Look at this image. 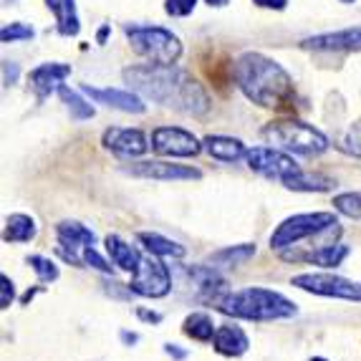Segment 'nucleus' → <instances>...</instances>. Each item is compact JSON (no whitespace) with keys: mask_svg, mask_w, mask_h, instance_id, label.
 <instances>
[{"mask_svg":"<svg viewBox=\"0 0 361 361\" xmlns=\"http://www.w3.org/2000/svg\"><path fill=\"white\" fill-rule=\"evenodd\" d=\"M152 149L164 157H197L202 152V145L187 129L159 127L152 134Z\"/></svg>","mask_w":361,"mask_h":361,"instance_id":"9b49d317","label":"nucleus"},{"mask_svg":"<svg viewBox=\"0 0 361 361\" xmlns=\"http://www.w3.org/2000/svg\"><path fill=\"white\" fill-rule=\"evenodd\" d=\"M235 81L243 94L258 106L276 111L293 109V78L281 63L265 59L263 54H243L235 63Z\"/></svg>","mask_w":361,"mask_h":361,"instance_id":"f03ea898","label":"nucleus"},{"mask_svg":"<svg viewBox=\"0 0 361 361\" xmlns=\"http://www.w3.org/2000/svg\"><path fill=\"white\" fill-rule=\"evenodd\" d=\"M290 283H293L295 288L308 290V293L361 303V283H354L349 278L331 276V273H303V276H295Z\"/></svg>","mask_w":361,"mask_h":361,"instance_id":"6e6552de","label":"nucleus"},{"mask_svg":"<svg viewBox=\"0 0 361 361\" xmlns=\"http://www.w3.org/2000/svg\"><path fill=\"white\" fill-rule=\"evenodd\" d=\"M28 265L38 273V281H41V283H51V281L59 278V268H56L49 258H43V255H30Z\"/></svg>","mask_w":361,"mask_h":361,"instance_id":"cd10ccee","label":"nucleus"},{"mask_svg":"<svg viewBox=\"0 0 361 361\" xmlns=\"http://www.w3.org/2000/svg\"><path fill=\"white\" fill-rule=\"evenodd\" d=\"M288 190H295V192H326V190H331L334 180L326 175H313V172H301L298 177L288 182Z\"/></svg>","mask_w":361,"mask_h":361,"instance_id":"b1692460","label":"nucleus"},{"mask_svg":"<svg viewBox=\"0 0 361 361\" xmlns=\"http://www.w3.org/2000/svg\"><path fill=\"white\" fill-rule=\"evenodd\" d=\"M71 76V66L68 63H41L38 68L30 71V89L38 99H49L61 84Z\"/></svg>","mask_w":361,"mask_h":361,"instance_id":"4468645a","label":"nucleus"},{"mask_svg":"<svg viewBox=\"0 0 361 361\" xmlns=\"http://www.w3.org/2000/svg\"><path fill=\"white\" fill-rule=\"evenodd\" d=\"M164 351H167L172 359H185V356H187V351L177 349V343H167V346H164Z\"/></svg>","mask_w":361,"mask_h":361,"instance_id":"e433bc0d","label":"nucleus"},{"mask_svg":"<svg viewBox=\"0 0 361 361\" xmlns=\"http://www.w3.org/2000/svg\"><path fill=\"white\" fill-rule=\"evenodd\" d=\"M260 134L276 149L293 152V154H301V157H319L329 149V139L319 129H313L311 124H303V121H293V119L271 121V124H265Z\"/></svg>","mask_w":361,"mask_h":361,"instance_id":"20e7f679","label":"nucleus"},{"mask_svg":"<svg viewBox=\"0 0 361 361\" xmlns=\"http://www.w3.org/2000/svg\"><path fill=\"white\" fill-rule=\"evenodd\" d=\"M245 159L247 167L253 169V172L268 177V180L283 182V185H288L293 177H298L303 172L293 162V157L286 154L283 149H276V147H253V149H247Z\"/></svg>","mask_w":361,"mask_h":361,"instance_id":"0eeeda50","label":"nucleus"},{"mask_svg":"<svg viewBox=\"0 0 361 361\" xmlns=\"http://www.w3.org/2000/svg\"><path fill=\"white\" fill-rule=\"evenodd\" d=\"M106 253L111 255V260H114V265H119L121 271L127 273H134L139 268V263H142V255H139V250L134 245H129V243H124L119 238V235H106Z\"/></svg>","mask_w":361,"mask_h":361,"instance_id":"6ab92c4d","label":"nucleus"},{"mask_svg":"<svg viewBox=\"0 0 361 361\" xmlns=\"http://www.w3.org/2000/svg\"><path fill=\"white\" fill-rule=\"evenodd\" d=\"M121 338H124L127 343H137V341H139L137 334H129V331H121Z\"/></svg>","mask_w":361,"mask_h":361,"instance_id":"4c0bfd02","label":"nucleus"},{"mask_svg":"<svg viewBox=\"0 0 361 361\" xmlns=\"http://www.w3.org/2000/svg\"><path fill=\"white\" fill-rule=\"evenodd\" d=\"M56 238H59V255L71 265H84V250L97 240L94 230L73 220H63L56 225Z\"/></svg>","mask_w":361,"mask_h":361,"instance_id":"9d476101","label":"nucleus"},{"mask_svg":"<svg viewBox=\"0 0 361 361\" xmlns=\"http://www.w3.org/2000/svg\"><path fill=\"white\" fill-rule=\"evenodd\" d=\"M215 351L223 356H243L250 346V338L247 334L243 331L240 326H233V324H225V326H217L215 331Z\"/></svg>","mask_w":361,"mask_h":361,"instance_id":"f3484780","label":"nucleus"},{"mask_svg":"<svg viewBox=\"0 0 361 361\" xmlns=\"http://www.w3.org/2000/svg\"><path fill=\"white\" fill-rule=\"evenodd\" d=\"M311 361H326V359H324V356H313Z\"/></svg>","mask_w":361,"mask_h":361,"instance_id":"ea45409f","label":"nucleus"},{"mask_svg":"<svg viewBox=\"0 0 361 361\" xmlns=\"http://www.w3.org/2000/svg\"><path fill=\"white\" fill-rule=\"evenodd\" d=\"M49 11L56 16V23H59L61 36H76L81 23H78L76 16V0H46Z\"/></svg>","mask_w":361,"mask_h":361,"instance_id":"aec40b11","label":"nucleus"},{"mask_svg":"<svg viewBox=\"0 0 361 361\" xmlns=\"http://www.w3.org/2000/svg\"><path fill=\"white\" fill-rule=\"evenodd\" d=\"M59 94H61V99H63V104L68 106V111H71L73 119L81 121V119H91V116H94V106H91V104H86L84 99L78 97L76 91L66 89V86H61Z\"/></svg>","mask_w":361,"mask_h":361,"instance_id":"a878e982","label":"nucleus"},{"mask_svg":"<svg viewBox=\"0 0 361 361\" xmlns=\"http://www.w3.org/2000/svg\"><path fill=\"white\" fill-rule=\"evenodd\" d=\"M86 97H91L97 104H106L111 109H119V111H127V114H142L145 111V102L132 94V91H119V89H97V86L84 84L81 86Z\"/></svg>","mask_w":361,"mask_h":361,"instance_id":"dca6fc26","label":"nucleus"},{"mask_svg":"<svg viewBox=\"0 0 361 361\" xmlns=\"http://www.w3.org/2000/svg\"><path fill=\"white\" fill-rule=\"evenodd\" d=\"M124 172L132 177H145V180H159V182L200 180L202 177L200 169L185 167V164H169V162H137L132 167H124Z\"/></svg>","mask_w":361,"mask_h":361,"instance_id":"f8f14e48","label":"nucleus"},{"mask_svg":"<svg viewBox=\"0 0 361 361\" xmlns=\"http://www.w3.org/2000/svg\"><path fill=\"white\" fill-rule=\"evenodd\" d=\"M104 147L121 157H139L149 149L145 132L139 129H124V127H111L104 132Z\"/></svg>","mask_w":361,"mask_h":361,"instance_id":"ddd939ff","label":"nucleus"},{"mask_svg":"<svg viewBox=\"0 0 361 361\" xmlns=\"http://www.w3.org/2000/svg\"><path fill=\"white\" fill-rule=\"evenodd\" d=\"M84 265H91V268H97V271H102V273H111V265L94 250V245H89L84 250Z\"/></svg>","mask_w":361,"mask_h":361,"instance_id":"2f4dec72","label":"nucleus"},{"mask_svg":"<svg viewBox=\"0 0 361 361\" xmlns=\"http://www.w3.org/2000/svg\"><path fill=\"white\" fill-rule=\"evenodd\" d=\"M33 38V28L25 23H11L0 30V41L3 43H16V41H30Z\"/></svg>","mask_w":361,"mask_h":361,"instance_id":"c756f323","label":"nucleus"},{"mask_svg":"<svg viewBox=\"0 0 361 361\" xmlns=\"http://www.w3.org/2000/svg\"><path fill=\"white\" fill-rule=\"evenodd\" d=\"M137 316L142 321H149V324H159V321H162V316H159V313L147 311V308H137Z\"/></svg>","mask_w":361,"mask_h":361,"instance_id":"c9c22d12","label":"nucleus"},{"mask_svg":"<svg viewBox=\"0 0 361 361\" xmlns=\"http://www.w3.org/2000/svg\"><path fill=\"white\" fill-rule=\"evenodd\" d=\"M197 0H164V13L172 18H185L195 11Z\"/></svg>","mask_w":361,"mask_h":361,"instance_id":"7c9ffc66","label":"nucleus"},{"mask_svg":"<svg viewBox=\"0 0 361 361\" xmlns=\"http://www.w3.org/2000/svg\"><path fill=\"white\" fill-rule=\"evenodd\" d=\"M207 6H215V8H223V6H228L230 0H205Z\"/></svg>","mask_w":361,"mask_h":361,"instance_id":"58836bf2","label":"nucleus"},{"mask_svg":"<svg viewBox=\"0 0 361 361\" xmlns=\"http://www.w3.org/2000/svg\"><path fill=\"white\" fill-rule=\"evenodd\" d=\"M308 51H361V25L324 36H311L301 43Z\"/></svg>","mask_w":361,"mask_h":361,"instance_id":"2eb2a0df","label":"nucleus"},{"mask_svg":"<svg viewBox=\"0 0 361 361\" xmlns=\"http://www.w3.org/2000/svg\"><path fill=\"white\" fill-rule=\"evenodd\" d=\"M18 81V63H13V61H6L3 63V84L13 86Z\"/></svg>","mask_w":361,"mask_h":361,"instance_id":"72a5a7b5","label":"nucleus"},{"mask_svg":"<svg viewBox=\"0 0 361 361\" xmlns=\"http://www.w3.org/2000/svg\"><path fill=\"white\" fill-rule=\"evenodd\" d=\"M202 147L207 149V154L220 159V162H238L240 157L247 154L245 145H243L240 139H233V137H220V134H210L205 137Z\"/></svg>","mask_w":361,"mask_h":361,"instance_id":"a211bd4d","label":"nucleus"},{"mask_svg":"<svg viewBox=\"0 0 361 361\" xmlns=\"http://www.w3.org/2000/svg\"><path fill=\"white\" fill-rule=\"evenodd\" d=\"M38 228H36V220L28 215H11L6 223V233H3V238H6V243H30L33 238H36Z\"/></svg>","mask_w":361,"mask_h":361,"instance_id":"4be33fe9","label":"nucleus"},{"mask_svg":"<svg viewBox=\"0 0 361 361\" xmlns=\"http://www.w3.org/2000/svg\"><path fill=\"white\" fill-rule=\"evenodd\" d=\"M124 33L129 38V46L139 56H145L149 63L172 66L182 56L180 38L167 28H159V25H127Z\"/></svg>","mask_w":361,"mask_h":361,"instance_id":"39448f33","label":"nucleus"},{"mask_svg":"<svg viewBox=\"0 0 361 361\" xmlns=\"http://www.w3.org/2000/svg\"><path fill=\"white\" fill-rule=\"evenodd\" d=\"M255 255V245H233V247H223L217 253L210 255V263L215 265H243L245 260H250Z\"/></svg>","mask_w":361,"mask_h":361,"instance_id":"393cba45","label":"nucleus"},{"mask_svg":"<svg viewBox=\"0 0 361 361\" xmlns=\"http://www.w3.org/2000/svg\"><path fill=\"white\" fill-rule=\"evenodd\" d=\"M182 331L190 338H195V341H212L217 329L207 313H190L185 324H182Z\"/></svg>","mask_w":361,"mask_h":361,"instance_id":"5701e85b","label":"nucleus"},{"mask_svg":"<svg viewBox=\"0 0 361 361\" xmlns=\"http://www.w3.org/2000/svg\"><path fill=\"white\" fill-rule=\"evenodd\" d=\"M212 306L223 311L225 316L245 321H278L295 316V303L288 301L286 295L276 293L271 288H250L243 290H223L212 298Z\"/></svg>","mask_w":361,"mask_h":361,"instance_id":"7ed1b4c3","label":"nucleus"},{"mask_svg":"<svg viewBox=\"0 0 361 361\" xmlns=\"http://www.w3.org/2000/svg\"><path fill=\"white\" fill-rule=\"evenodd\" d=\"M334 207L351 220H361V192H343L334 197Z\"/></svg>","mask_w":361,"mask_h":361,"instance_id":"bb28decb","label":"nucleus"},{"mask_svg":"<svg viewBox=\"0 0 361 361\" xmlns=\"http://www.w3.org/2000/svg\"><path fill=\"white\" fill-rule=\"evenodd\" d=\"M341 152L346 154H354V157H361V119L356 124H351L349 132L341 137Z\"/></svg>","mask_w":361,"mask_h":361,"instance_id":"c85d7f7f","label":"nucleus"},{"mask_svg":"<svg viewBox=\"0 0 361 361\" xmlns=\"http://www.w3.org/2000/svg\"><path fill=\"white\" fill-rule=\"evenodd\" d=\"M338 228V220L334 212H303V215H293L288 220L278 225V230L271 235V247L273 250H283V247L298 245L301 240L311 238V235H326L329 230Z\"/></svg>","mask_w":361,"mask_h":361,"instance_id":"423d86ee","label":"nucleus"},{"mask_svg":"<svg viewBox=\"0 0 361 361\" xmlns=\"http://www.w3.org/2000/svg\"><path fill=\"white\" fill-rule=\"evenodd\" d=\"M0 286H3V295H0V308H8L13 303V295H16V288H13V281L3 273L0 276Z\"/></svg>","mask_w":361,"mask_h":361,"instance_id":"473e14b6","label":"nucleus"},{"mask_svg":"<svg viewBox=\"0 0 361 361\" xmlns=\"http://www.w3.org/2000/svg\"><path fill=\"white\" fill-rule=\"evenodd\" d=\"M137 240L157 258H185V247L159 233H137Z\"/></svg>","mask_w":361,"mask_h":361,"instance_id":"412c9836","label":"nucleus"},{"mask_svg":"<svg viewBox=\"0 0 361 361\" xmlns=\"http://www.w3.org/2000/svg\"><path fill=\"white\" fill-rule=\"evenodd\" d=\"M253 3L260 8H271V11H283L288 6V0H253Z\"/></svg>","mask_w":361,"mask_h":361,"instance_id":"f704fd0d","label":"nucleus"},{"mask_svg":"<svg viewBox=\"0 0 361 361\" xmlns=\"http://www.w3.org/2000/svg\"><path fill=\"white\" fill-rule=\"evenodd\" d=\"M341 3H354V0H341Z\"/></svg>","mask_w":361,"mask_h":361,"instance_id":"a19ab883","label":"nucleus"},{"mask_svg":"<svg viewBox=\"0 0 361 361\" xmlns=\"http://www.w3.org/2000/svg\"><path fill=\"white\" fill-rule=\"evenodd\" d=\"M132 293L145 295V298H162L172 290V276H169V268L157 260V255L152 258H142L139 268L132 273V283H129Z\"/></svg>","mask_w":361,"mask_h":361,"instance_id":"1a4fd4ad","label":"nucleus"},{"mask_svg":"<svg viewBox=\"0 0 361 361\" xmlns=\"http://www.w3.org/2000/svg\"><path fill=\"white\" fill-rule=\"evenodd\" d=\"M124 81L132 89H137L142 97L182 111V114L205 116L210 111V97L205 94V89L175 63L172 66H159V63L132 66L124 71Z\"/></svg>","mask_w":361,"mask_h":361,"instance_id":"f257e3e1","label":"nucleus"}]
</instances>
